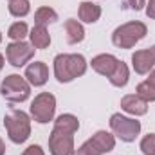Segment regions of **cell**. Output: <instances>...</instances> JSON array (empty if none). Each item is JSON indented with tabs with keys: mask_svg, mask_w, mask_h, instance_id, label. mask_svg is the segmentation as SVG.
<instances>
[{
	"mask_svg": "<svg viewBox=\"0 0 155 155\" xmlns=\"http://www.w3.org/2000/svg\"><path fill=\"white\" fill-rule=\"evenodd\" d=\"M141 152L144 155H155V134H148L141 141Z\"/></svg>",
	"mask_w": 155,
	"mask_h": 155,
	"instance_id": "cell-24",
	"label": "cell"
},
{
	"mask_svg": "<svg viewBox=\"0 0 155 155\" xmlns=\"http://www.w3.org/2000/svg\"><path fill=\"white\" fill-rule=\"evenodd\" d=\"M110 130L123 143H132L141 134V123L137 119H132V117L114 114L110 117Z\"/></svg>",
	"mask_w": 155,
	"mask_h": 155,
	"instance_id": "cell-5",
	"label": "cell"
},
{
	"mask_svg": "<svg viewBox=\"0 0 155 155\" xmlns=\"http://www.w3.org/2000/svg\"><path fill=\"white\" fill-rule=\"evenodd\" d=\"M148 27L143 22H126L112 33V43L119 49H132L146 36Z\"/></svg>",
	"mask_w": 155,
	"mask_h": 155,
	"instance_id": "cell-3",
	"label": "cell"
},
{
	"mask_svg": "<svg viewBox=\"0 0 155 155\" xmlns=\"http://www.w3.org/2000/svg\"><path fill=\"white\" fill-rule=\"evenodd\" d=\"M153 65H155V54L152 51V47L143 49V51H135L132 54V67L137 74H141V76L148 74L153 69Z\"/></svg>",
	"mask_w": 155,
	"mask_h": 155,
	"instance_id": "cell-9",
	"label": "cell"
},
{
	"mask_svg": "<svg viewBox=\"0 0 155 155\" xmlns=\"http://www.w3.org/2000/svg\"><path fill=\"white\" fill-rule=\"evenodd\" d=\"M9 2H11V0H9Z\"/></svg>",
	"mask_w": 155,
	"mask_h": 155,
	"instance_id": "cell-33",
	"label": "cell"
},
{
	"mask_svg": "<svg viewBox=\"0 0 155 155\" xmlns=\"http://www.w3.org/2000/svg\"><path fill=\"white\" fill-rule=\"evenodd\" d=\"M29 35V27L25 22H15L9 29H7V36L13 40V41H22Z\"/></svg>",
	"mask_w": 155,
	"mask_h": 155,
	"instance_id": "cell-21",
	"label": "cell"
},
{
	"mask_svg": "<svg viewBox=\"0 0 155 155\" xmlns=\"http://www.w3.org/2000/svg\"><path fill=\"white\" fill-rule=\"evenodd\" d=\"M22 155H45V153H43L41 146H38V144H31V146H27V148L24 150Z\"/></svg>",
	"mask_w": 155,
	"mask_h": 155,
	"instance_id": "cell-25",
	"label": "cell"
},
{
	"mask_svg": "<svg viewBox=\"0 0 155 155\" xmlns=\"http://www.w3.org/2000/svg\"><path fill=\"white\" fill-rule=\"evenodd\" d=\"M0 41H2V33H0Z\"/></svg>",
	"mask_w": 155,
	"mask_h": 155,
	"instance_id": "cell-32",
	"label": "cell"
},
{
	"mask_svg": "<svg viewBox=\"0 0 155 155\" xmlns=\"http://www.w3.org/2000/svg\"><path fill=\"white\" fill-rule=\"evenodd\" d=\"M29 38H31V45L35 49H47L51 45V35H49L47 27H43V25H35L29 33Z\"/></svg>",
	"mask_w": 155,
	"mask_h": 155,
	"instance_id": "cell-15",
	"label": "cell"
},
{
	"mask_svg": "<svg viewBox=\"0 0 155 155\" xmlns=\"http://www.w3.org/2000/svg\"><path fill=\"white\" fill-rule=\"evenodd\" d=\"M49 150L51 155H76L74 134L63 132L60 128H52L49 135Z\"/></svg>",
	"mask_w": 155,
	"mask_h": 155,
	"instance_id": "cell-7",
	"label": "cell"
},
{
	"mask_svg": "<svg viewBox=\"0 0 155 155\" xmlns=\"http://www.w3.org/2000/svg\"><path fill=\"white\" fill-rule=\"evenodd\" d=\"M128 78H130V71H128V65L124 63V61H117L116 69H114V72L108 76V81L117 87V88H123V87H126V83H128Z\"/></svg>",
	"mask_w": 155,
	"mask_h": 155,
	"instance_id": "cell-17",
	"label": "cell"
},
{
	"mask_svg": "<svg viewBox=\"0 0 155 155\" xmlns=\"http://www.w3.org/2000/svg\"><path fill=\"white\" fill-rule=\"evenodd\" d=\"M152 87H155V69H152L150 72H148V79H146Z\"/></svg>",
	"mask_w": 155,
	"mask_h": 155,
	"instance_id": "cell-28",
	"label": "cell"
},
{
	"mask_svg": "<svg viewBox=\"0 0 155 155\" xmlns=\"http://www.w3.org/2000/svg\"><path fill=\"white\" fill-rule=\"evenodd\" d=\"M65 35H67V41L71 45H76V43L85 40V29H83V25L78 20L69 18L65 22Z\"/></svg>",
	"mask_w": 155,
	"mask_h": 155,
	"instance_id": "cell-14",
	"label": "cell"
},
{
	"mask_svg": "<svg viewBox=\"0 0 155 155\" xmlns=\"http://www.w3.org/2000/svg\"><path fill=\"white\" fill-rule=\"evenodd\" d=\"M78 16L85 24H96L101 16V7L94 2H81L78 9Z\"/></svg>",
	"mask_w": 155,
	"mask_h": 155,
	"instance_id": "cell-13",
	"label": "cell"
},
{
	"mask_svg": "<svg viewBox=\"0 0 155 155\" xmlns=\"http://www.w3.org/2000/svg\"><path fill=\"white\" fill-rule=\"evenodd\" d=\"M146 16L155 20V0H148V4H146Z\"/></svg>",
	"mask_w": 155,
	"mask_h": 155,
	"instance_id": "cell-27",
	"label": "cell"
},
{
	"mask_svg": "<svg viewBox=\"0 0 155 155\" xmlns=\"http://www.w3.org/2000/svg\"><path fill=\"white\" fill-rule=\"evenodd\" d=\"M0 94L9 103H24L31 96V85L20 74H9L0 85Z\"/></svg>",
	"mask_w": 155,
	"mask_h": 155,
	"instance_id": "cell-4",
	"label": "cell"
},
{
	"mask_svg": "<svg viewBox=\"0 0 155 155\" xmlns=\"http://www.w3.org/2000/svg\"><path fill=\"white\" fill-rule=\"evenodd\" d=\"M117 61H119V60H117L114 54H97L96 58H92L90 65H92V69H94L97 74L108 78L112 72H114Z\"/></svg>",
	"mask_w": 155,
	"mask_h": 155,
	"instance_id": "cell-12",
	"label": "cell"
},
{
	"mask_svg": "<svg viewBox=\"0 0 155 155\" xmlns=\"http://www.w3.org/2000/svg\"><path fill=\"white\" fill-rule=\"evenodd\" d=\"M152 51H153V54H155V45H152Z\"/></svg>",
	"mask_w": 155,
	"mask_h": 155,
	"instance_id": "cell-31",
	"label": "cell"
},
{
	"mask_svg": "<svg viewBox=\"0 0 155 155\" xmlns=\"http://www.w3.org/2000/svg\"><path fill=\"white\" fill-rule=\"evenodd\" d=\"M35 47L27 41H13L5 47V58L13 67H24L25 63H29L35 56Z\"/></svg>",
	"mask_w": 155,
	"mask_h": 155,
	"instance_id": "cell-8",
	"label": "cell"
},
{
	"mask_svg": "<svg viewBox=\"0 0 155 155\" xmlns=\"http://www.w3.org/2000/svg\"><path fill=\"white\" fill-rule=\"evenodd\" d=\"M56 20H58V13H56L52 7L43 5V7L36 9V13H35V24H36V25L47 27L49 24H54Z\"/></svg>",
	"mask_w": 155,
	"mask_h": 155,
	"instance_id": "cell-19",
	"label": "cell"
},
{
	"mask_svg": "<svg viewBox=\"0 0 155 155\" xmlns=\"http://www.w3.org/2000/svg\"><path fill=\"white\" fill-rule=\"evenodd\" d=\"M54 112H56V97L51 92L38 94L31 103V117L40 124H45V123L52 121Z\"/></svg>",
	"mask_w": 155,
	"mask_h": 155,
	"instance_id": "cell-6",
	"label": "cell"
},
{
	"mask_svg": "<svg viewBox=\"0 0 155 155\" xmlns=\"http://www.w3.org/2000/svg\"><path fill=\"white\" fill-rule=\"evenodd\" d=\"M90 139L96 143V146H97L103 153H108V152H112V150L116 148V135H112L110 132L99 130V132H96Z\"/></svg>",
	"mask_w": 155,
	"mask_h": 155,
	"instance_id": "cell-16",
	"label": "cell"
},
{
	"mask_svg": "<svg viewBox=\"0 0 155 155\" xmlns=\"http://www.w3.org/2000/svg\"><path fill=\"white\" fill-rule=\"evenodd\" d=\"M4 126L7 130V137L15 144H22L31 135V117L24 110H9L4 117Z\"/></svg>",
	"mask_w": 155,
	"mask_h": 155,
	"instance_id": "cell-2",
	"label": "cell"
},
{
	"mask_svg": "<svg viewBox=\"0 0 155 155\" xmlns=\"http://www.w3.org/2000/svg\"><path fill=\"white\" fill-rule=\"evenodd\" d=\"M54 128H60V130L69 132V134H76L78 128H79V121H78V117L72 116V114H61V116L56 117Z\"/></svg>",
	"mask_w": 155,
	"mask_h": 155,
	"instance_id": "cell-18",
	"label": "cell"
},
{
	"mask_svg": "<svg viewBox=\"0 0 155 155\" xmlns=\"http://www.w3.org/2000/svg\"><path fill=\"white\" fill-rule=\"evenodd\" d=\"M76 155H103V152L96 146V143H94L92 139H88V141H85V143L78 148Z\"/></svg>",
	"mask_w": 155,
	"mask_h": 155,
	"instance_id": "cell-23",
	"label": "cell"
},
{
	"mask_svg": "<svg viewBox=\"0 0 155 155\" xmlns=\"http://www.w3.org/2000/svg\"><path fill=\"white\" fill-rule=\"evenodd\" d=\"M24 78L29 81V85L33 87H43L49 79V69L43 61H35L31 65H27Z\"/></svg>",
	"mask_w": 155,
	"mask_h": 155,
	"instance_id": "cell-10",
	"label": "cell"
},
{
	"mask_svg": "<svg viewBox=\"0 0 155 155\" xmlns=\"http://www.w3.org/2000/svg\"><path fill=\"white\" fill-rule=\"evenodd\" d=\"M128 7L134 9V11H141L144 5H146V0H126Z\"/></svg>",
	"mask_w": 155,
	"mask_h": 155,
	"instance_id": "cell-26",
	"label": "cell"
},
{
	"mask_svg": "<svg viewBox=\"0 0 155 155\" xmlns=\"http://www.w3.org/2000/svg\"><path fill=\"white\" fill-rule=\"evenodd\" d=\"M52 63L54 76L60 83H71L87 72V60L81 54H58Z\"/></svg>",
	"mask_w": 155,
	"mask_h": 155,
	"instance_id": "cell-1",
	"label": "cell"
},
{
	"mask_svg": "<svg viewBox=\"0 0 155 155\" xmlns=\"http://www.w3.org/2000/svg\"><path fill=\"white\" fill-rule=\"evenodd\" d=\"M2 69H4V56L0 54V71H2Z\"/></svg>",
	"mask_w": 155,
	"mask_h": 155,
	"instance_id": "cell-30",
	"label": "cell"
},
{
	"mask_svg": "<svg viewBox=\"0 0 155 155\" xmlns=\"http://www.w3.org/2000/svg\"><path fill=\"white\" fill-rule=\"evenodd\" d=\"M137 96H139L143 101L152 103V101H155V87H152L148 81L139 83V85H137Z\"/></svg>",
	"mask_w": 155,
	"mask_h": 155,
	"instance_id": "cell-22",
	"label": "cell"
},
{
	"mask_svg": "<svg viewBox=\"0 0 155 155\" xmlns=\"http://www.w3.org/2000/svg\"><path fill=\"white\" fill-rule=\"evenodd\" d=\"M121 108L126 112V114H132V116H144L148 112V103L143 101L137 94H128L121 99Z\"/></svg>",
	"mask_w": 155,
	"mask_h": 155,
	"instance_id": "cell-11",
	"label": "cell"
},
{
	"mask_svg": "<svg viewBox=\"0 0 155 155\" xmlns=\"http://www.w3.org/2000/svg\"><path fill=\"white\" fill-rule=\"evenodd\" d=\"M29 11H31L29 0H11L9 2V13L15 18H24L29 15Z\"/></svg>",
	"mask_w": 155,
	"mask_h": 155,
	"instance_id": "cell-20",
	"label": "cell"
},
{
	"mask_svg": "<svg viewBox=\"0 0 155 155\" xmlns=\"http://www.w3.org/2000/svg\"><path fill=\"white\" fill-rule=\"evenodd\" d=\"M0 155H5V144L2 139H0Z\"/></svg>",
	"mask_w": 155,
	"mask_h": 155,
	"instance_id": "cell-29",
	"label": "cell"
}]
</instances>
